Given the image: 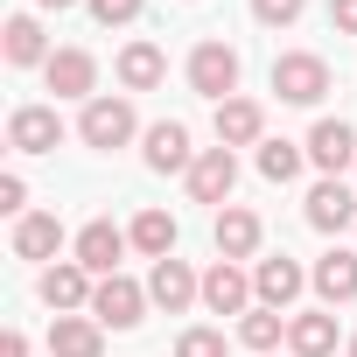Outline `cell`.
I'll return each instance as SVG.
<instances>
[{"label":"cell","mask_w":357,"mask_h":357,"mask_svg":"<svg viewBox=\"0 0 357 357\" xmlns=\"http://www.w3.org/2000/svg\"><path fill=\"white\" fill-rule=\"evenodd\" d=\"M190 91H204L211 105L238 98V50L231 43H197L190 50Z\"/></svg>","instance_id":"obj_1"},{"label":"cell","mask_w":357,"mask_h":357,"mask_svg":"<svg viewBox=\"0 0 357 357\" xmlns=\"http://www.w3.org/2000/svg\"><path fill=\"white\" fill-rule=\"evenodd\" d=\"M273 91H280V105H322L329 63L308 56V50H287V56H273Z\"/></svg>","instance_id":"obj_2"},{"label":"cell","mask_w":357,"mask_h":357,"mask_svg":"<svg viewBox=\"0 0 357 357\" xmlns=\"http://www.w3.org/2000/svg\"><path fill=\"white\" fill-rule=\"evenodd\" d=\"M77 140H84V147H98V154L126 147V140H133V105H126V98H91V105H84V119H77Z\"/></svg>","instance_id":"obj_3"},{"label":"cell","mask_w":357,"mask_h":357,"mask_svg":"<svg viewBox=\"0 0 357 357\" xmlns=\"http://www.w3.org/2000/svg\"><path fill=\"white\" fill-rule=\"evenodd\" d=\"M43 301L56 308V315H77V308H91V294H98V273L91 266H77V259H56V266H43Z\"/></svg>","instance_id":"obj_4"},{"label":"cell","mask_w":357,"mask_h":357,"mask_svg":"<svg viewBox=\"0 0 357 357\" xmlns=\"http://www.w3.org/2000/svg\"><path fill=\"white\" fill-rule=\"evenodd\" d=\"M91 315H98L105 329H140V315H147V287H133L126 273H105L98 294H91Z\"/></svg>","instance_id":"obj_5"},{"label":"cell","mask_w":357,"mask_h":357,"mask_svg":"<svg viewBox=\"0 0 357 357\" xmlns=\"http://www.w3.org/2000/svg\"><path fill=\"white\" fill-rule=\"evenodd\" d=\"M147 301L168 308V315H183L190 301H204V280L190 273V259H154V273H147Z\"/></svg>","instance_id":"obj_6"},{"label":"cell","mask_w":357,"mask_h":357,"mask_svg":"<svg viewBox=\"0 0 357 357\" xmlns=\"http://www.w3.org/2000/svg\"><path fill=\"white\" fill-rule=\"evenodd\" d=\"M231 183H238V161H231V147H204L197 161H190V197L197 204H231Z\"/></svg>","instance_id":"obj_7"},{"label":"cell","mask_w":357,"mask_h":357,"mask_svg":"<svg viewBox=\"0 0 357 357\" xmlns=\"http://www.w3.org/2000/svg\"><path fill=\"white\" fill-rule=\"evenodd\" d=\"M56 140H63L56 105H22V112L8 119V147H15V154H56Z\"/></svg>","instance_id":"obj_8"},{"label":"cell","mask_w":357,"mask_h":357,"mask_svg":"<svg viewBox=\"0 0 357 357\" xmlns=\"http://www.w3.org/2000/svg\"><path fill=\"white\" fill-rule=\"evenodd\" d=\"M43 77H50V91H56V98H84V105L98 98V91H91V84H98L91 50H56V56L43 63Z\"/></svg>","instance_id":"obj_9"},{"label":"cell","mask_w":357,"mask_h":357,"mask_svg":"<svg viewBox=\"0 0 357 357\" xmlns=\"http://www.w3.org/2000/svg\"><path fill=\"white\" fill-rule=\"evenodd\" d=\"M126 245H133V238H126L112 218H91V225L77 231V266H91V273L105 280V273H119V252H126Z\"/></svg>","instance_id":"obj_10"},{"label":"cell","mask_w":357,"mask_h":357,"mask_svg":"<svg viewBox=\"0 0 357 357\" xmlns=\"http://www.w3.org/2000/svg\"><path fill=\"white\" fill-rule=\"evenodd\" d=\"M259 294H252V280L238 273V259H218L211 273H204V308L211 315H245Z\"/></svg>","instance_id":"obj_11"},{"label":"cell","mask_w":357,"mask_h":357,"mask_svg":"<svg viewBox=\"0 0 357 357\" xmlns=\"http://www.w3.org/2000/svg\"><path fill=\"white\" fill-rule=\"evenodd\" d=\"M308 161H315L329 183H336V175L357 161V133H350L343 119H315V133H308Z\"/></svg>","instance_id":"obj_12"},{"label":"cell","mask_w":357,"mask_h":357,"mask_svg":"<svg viewBox=\"0 0 357 357\" xmlns=\"http://www.w3.org/2000/svg\"><path fill=\"white\" fill-rule=\"evenodd\" d=\"M190 161H197V147H190V126H183V119L147 126V168H154V175H175V168L190 175Z\"/></svg>","instance_id":"obj_13"},{"label":"cell","mask_w":357,"mask_h":357,"mask_svg":"<svg viewBox=\"0 0 357 357\" xmlns=\"http://www.w3.org/2000/svg\"><path fill=\"white\" fill-rule=\"evenodd\" d=\"M301 280H308V273H301L287 252H273V259L252 266V294H259V308H287V301L301 294Z\"/></svg>","instance_id":"obj_14"},{"label":"cell","mask_w":357,"mask_h":357,"mask_svg":"<svg viewBox=\"0 0 357 357\" xmlns=\"http://www.w3.org/2000/svg\"><path fill=\"white\" fill-rule=\"evenodd\" d=\"M50 350L56 357H105V322L98 315H56L50 322Z\"/></svg>","instance_id":"obj_15"},{"label":"cell","mask_w":357,"mask_h":357,"mask_svg":"<svg viewBox=\"0 0 357 357\" xmlns=\"http://www.w3.org/2000/svg\"><path fill=\"white\" fill-rule=\"evenodd\" d=\"M308 280H315V294H322L329 308H343V301H357V252H343V245H336V252H322Z\"/></svg>","instance_id":"obj_16"},{"label":"cell","mask_w":357,"mask_h":357,"mask_svg":"<svg viewBox=\"0 0 357 357\" xmlns=\"http://www.w3.org/2000/svg\"><path fill=\"white\" fill-rule=\"evenodd\" d=\"M0 56H8L15 70H29V63H50L56 50L43 43V22H36V15H15L8 29H0Z\"/></svg>","instance_id":"obj_17"},{"label":"cell","mask_w":357,"mask_h":357,"mask_svg":"<svg viewBox=\"0 0 357 357\" xmlns=\"http://www.w3.org/2000/svg\"><path fill=\"white\" fill-rule=\"evenodd\" d=\"M259 133H266V112L252 98H225L218 105V147H259Z\"/></svg>","instance_id":"obj_18"},{"label":"cell","mask_w":357,"mask_h":357,"mask_svg":"<svg viewBox=\"0 0 357 357\" xmlns=\"http://www.w3.org/2000/svg\"><path fill=\"white\" fill-rule=\"evenodd\" d=\"M287 343H294V357H329V350H336V315H329V308L287 315Z\"/></svg>","instance_id":"obj_19"},{"label":"cell","mask_w":357,"mask_h":357,"mask_svg":"<svg viewBox=\"0 0 357 357\" xmlns=\"http://www.w3.org/2000/svg\"><path fill=\"white\" fill-rule=\"evenodd\" d=\"M252 252H259V218L225 204L218 211V259H252Z\"/></svg>","instance_id":"obj_20"},{"label":"cell","mask_w":357,"mask_h":357,"mask_svg":"<svg viewBox=\"0 0 357 357\" xmlns=\"http://www.w3.org/2000/svg\"><path fill=\"white\" fill-rule=\"evenodd\" d=\"M15 252H22V259H56V252H63V225H56V211H29V218L15 225Z\"/></svg>","instance_id":"obj_21"},{"label":"cell","mask_w":357,"mask_h":357,"mask_svg":"<svg viewBox=\"0 0 357 357\" xmlns=\"http://www.w3.org/2000/svg\"><path fill=\"white\" fill-rule=\"evenodd\" d=\"M161 77H168V56H161L154 43H126V50H119V84H126V91H154Z\"/></svg>","instance_id":"obj_22"},{"label":"cell","mask_w":357,"mask_h":357,"mask_svg":"<svg viewBox=\"0 0 357 357\" xmlns=\"http://www.w3.org/2000/svg\"><path fill=\"white\" fill-rule=\"evenodd\" d=\"M350 218H357V197H350L343 183H315V190H308V225H315V231H343Z\"/></svg>","instance_id":"obj_23"},{"label":"cell","mask_w":357,"mask_h":357,"mask_svg":"<svg viewBox=\"0 0 357 357\" xmlns=\"http://www.w3.org/2000/svg\"><path fill=\"white\" fill-rule=\"evenodd\" d=\"M126 238H133L147 259H175V218H168V211H140Z\"/></svg>","instance_id":"obj_24"},{"label":"cell","mask_w":357,"mask_h":357,"mask_svg":"<svg viewBox=\"0 0 357 357\" xmlns=\"http://www.w3.org/2000/svg\"><path fill=\"white\" fill-rule=\"evenodd\" d=\"M280 336H287V315L280 308H245V322H238V343L245 350H273Z\"/></svg>","instance_id":"obj_25"},{"label":"cell","mask_w":357,"mask_h":357,"mask_svg":"<svg viewBox=\"0 0 357 357\" xmlns=\"http://www.w3.org/2000/svg\"><path fill=\"white\" fill-rule=\"evenodd\" d=\"M301 154H308V147H294V140H259V175H266V183H294V175H301Z\"/></svg>","instance_id":"obj_26"},{"label":"cell","mask_w":357,"mask_h":357,"mask_svg":"<svg viewBox=\"0 0 357 357\" xmlns=\"http://www.w3.org/2000/svg\"><path fill=\"white\" fill-rule=\"evenodd\" d=\"M175 357H225V336L218 329H183L175 336Z\"/></svg>","instance_id":"obj_27"},{"label":"cell","mask_w":357,"mask_h":357,"mask_svg":"<svg viewBox=\"0 0 357 357\" xmlns=\"http://www.w3.org/2000/svg\"><path fill=\"white\" fill-rule=\"evenodd\" d=\"M301 8H308V0H252V15H259L266 29H294V22H301Z\"/></svg>","instance_id":"obj_28"},{"label":"cell","mask_w":357,"mask_h":357,"mask_svg":"<svg viewBox=\"0 0 357 357\" xmlns=\"http://www.w3.org/2000/svg\"><path fill=\"white\" fill-rule=\"evenodd\" d=\"M133 15H140V0H91V22L98 29H126Z\"/></svg>","instance_id":"obj_29"},{"label":"cell","mask_w":357,"mask_h":357,"mask_svg":"<svg viewBox=\"0 0 357 357\" xmlns=\"http://www.w3.org/2000/svg\"><path fill=\"white\" fill-rule=\"evenodd\" d=\"M29 204V183H22V175H0V211H22Z\"/></svg>","instance_id":"obj_30"},{"label":"cell","mask_w":357,"mask_h":357,"mask_svg":"<svg viewBox=\"0 0 357 357\" xmlns=\"http://www.w3.org/2000/svg\"><path fill=\"white\" fill-rule=\"evenodd\" d=\"M329 29H343V36H357V0H329Z\"/></svg>","instance_id":"obj_31"},{"label":"cell","mask_w":357,"mask_h":357,"mask_svg":"<svg viewBox=\"0 0 357 357\" xmlns=\"http://www.w3.org/2000/svg\"><path fill=\"white\" fill-rule=\"evenodd\" d=\"M0 357H29V336H22V329H8V336H0Z\"/></svg>","instance_id":"obj_32"},{"label":"cell","mask_w":357,"mask_h":357,"mask_svg":"<svg viewBox=\"0 0 357 357\" xmlns=\"http://www.w3.org/2000/svg\"><path fill=\"white\" fill-rule=\"evenodd\" d=\"M36 8H77V0H36Z\"/></svg>","instance_id":"obj_33"},{"label":"cell","mask_w":357,"mask_h":357,"mask_svg":"<svg viewBox=\"0 0 357 357\" xmlns=\"http://www.w3.org/2000/svg\"><path fill=\"white\" fill-rule=\"evenodd\" d=\"M350 357H357V336H350Z\"/></svg>","instance_id":"obj_34"}]
</instances>
